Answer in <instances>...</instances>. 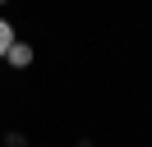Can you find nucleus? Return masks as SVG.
I'll use <instances>...</instances> for the list:
<instances>
[{"mask_svg": "<svg viewBox=\"0 0 152 147\" xmlns=\"http://www.w3.org/2000/svg\"><path fill=\"white\" fill-rule=\"evenodd\" d=\"M10 64H19V69H28V64H32V46L14 41V46H10Z\"/></svg>", "mask_w": 152, "mask_h": 147, "instance_id": "f257e3e1", "label": "nucleus"}, {"mask_svg": "<svg viewBox=\"0 0 152 147\" xmlns=\"http://www.w3.org/2000/svg\"><path fill=\"white\" fill-rule=\"evenodd\" d=\"M0 5H5V0H0Z\"/></svg>", "mask_w": 152, "mask_h": 147, "instance_id": "7ed1b4c3", "label": "nucleus"}, {"mask_svg": "<svg viewBox=\"0 0 152 147\" xmlns=\"http://www.w3.org/2000/svg\"><path fill=\"white\" fill-rule=\"evenodd\" d=\"M10 46H14V28L0 18V55H10Z\"/></svg>", "mask_w": 152, "mask_h": 147, "instance_id": "f03ea898", "label": "nucleus"}]
</instances>
